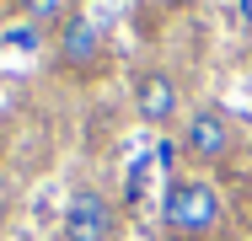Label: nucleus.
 <instances>
[{
	"mask_svg": "<svg viewBox=\"0 0 252 241\" xmlns=\"http://www.w3.org/2000/svg\"><path fill=\"white\" fill-rule=\"evenodd\" d=\"M161 241H225V198L199 172H172L161 188Z\"/></svg>",
	"mask_w": 252,
	"mask_h": 241,
	"instance_id": "obj_1",
	"label": "nucleus"
},
{
	"mask_svg": "<svg viewBox=\"0 0 252 241\" xmlns=\"http://www.w3.org/2000/svg\"><path fill=\"white\" fill-rule=\"evenodd\" d=\"M177 161H183V172H220L231 155H236V145H242V129H236V118L220 107V102H193L188 113H183V123H177Z\"/></svg>",
	"mask_w": 252,
	"mask_h": 241,
	"instance_id": "obj_2",
	"label": "nucleus"
},
{
	"mask_svg": "<svg viewBox=\"0 0 252 241\" xmlns=\"http://www.w3.org/2000/svg\"><path fill=\"white\" fill-rule=\"evenodd\" d=\"M59 241H124V209L97 177L75 172L59 209Z\"/></svg>",
	"mask_w": 252,
	"mask_h": 241,
	"instance_id": "obj_3",
	"label": "nucleus"
},
{
	"mask_svg": "<svg viewBox=\"0 0 252 241\" xmlns=\"http://www.w3.org/2000/svg\"><path fill=\"white\" fill-rule=\"evenodd\" d=\"M129 96H134V118H140L145 129H161V134H177L183 113L193 107V102H188V86H183V75H177L166 59L140 64V70H134Z\"/></svg>",
	"mask_w": 252,
	"mask_h": 241,
	"instance_id": "obj_4",
	"label": "nucleus"
},
{
	"mask_svg": "<svg viewBox=\"0 0 252 241\" xmlns=\"http://www.w3.org/2000/svg\"><path fill=\"white\" fill-rule=\"evenodd\" d=\"M49 54H54V64H59L64 75L92 81V75H102V64H107V32H102V22L92 11H70V16L54 27Z\"/></svg>",
	"mask_w": 252,
	"mask_h": 241,
	"instance_id": "obj_5",
	"label": "nucleus"
},
{
	"mask_svg": "<svg viewBox=\"0 0 252 241\" xmlns=\"http://www.w3.org/2000/svg\"><path fill=\"white\" fill-rule=\"evenodd\" d=\"M11 11H16L27 27H49V32H54L75 5H70V0H11Z\"/></svg>",
	"mask_w": 252,
	"mask_h": 241,
	"instance_id": "obj_6",
	"label": "nucleus"
},
{
	"mask_svg": "<svg viewBox=\"0 0 252 241\" xmlns=\"http://www.w3.org/2000/svg\"><path fill=\"white\" fill-rule=\"evenodd\" d=\"M247 38H252V0H247Z\"/></svg>",
	"mask_w": 252,
	"mask_h": 241,
	"instance_id": "obj_7",
	"label": "nucleus"
},
{
	"mask_svg": "<svg viewBox=\"0 0 252 241\" xmlns=\"http://www.w3.org/2000/svg\"><path fill=\"white\" fill-rule=\"evenodd\" d=\"M156 5H172V0H156Z\"/></svg>",
	"mask_w": 252,
	"mask_h": 241,
	"instance_id": "obj_8",
	"label": "nucleus"
}]
</instances>
